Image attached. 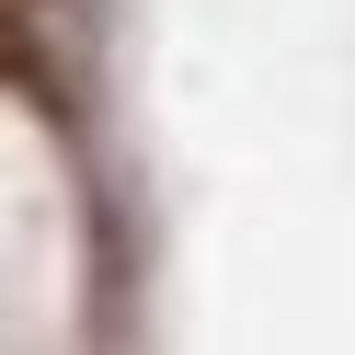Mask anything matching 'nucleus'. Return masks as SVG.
<instances>
[{
  "instance_id": "nucleus-1",
  "label": "nucleus",
  "mask_w": 355,
  "mask_h": 355,
  "mask_svg": "<svg viewBox=\"0 0 355 355\" xmlns=\"http://www.w3.org/2000/svg\"><path fill=\"white\" fill-rule=\"evenodd\" d=\"M12 12H24V0H0V24H12Z\"/></svg>"
}]
</instances>
